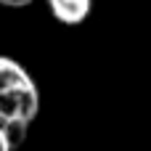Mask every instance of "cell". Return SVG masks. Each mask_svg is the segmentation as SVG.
Returning a JSON list of instances; mask_svg holds the SVG:
<instances>
[{"mask_svg":"<svg viewBox=\"0 0 151 151\" xmlns=\"http://www.w3.org/2000/svg\"><path fill=\"white\" fill-rule=\"evenodd\" d=\"M0 125H3V133H5V141H8L11 151H16L24 141H27L29 122H19V119H13V122H0Z\"/></svg>","mask_w":151,"mask_h":151,"instance_id":"3","label":"cell"},{"mask_svg":"<svg viewBox=\"0 0 151 151\" xmlns=\"http://www.w3.org/2000/svg\"><path fill=\"white\" fill-rule=\"evenodd\" d=\"M32 0H0V5H8V8H24L29 5Z\"/></svg>","mask_w":151,"mask_h":151,"instance_id":"4","label":"cell"},{"mask_svg":"<svg viewBox=\"0 0 151 151\" xmlns=\"http://www.w3.org/2000/svg\"><path fill=\"white\" fill-rule=\"evenodd\" d=\"M0 151H11L8 141H5V133H3V125H0Z\"/></svg>","mask_w":151,"mask_h":151,"instance_id":"5","label":"cell"},{"mask_svg":"<svg viewBox=\"0 0 151 151\" xmlns=\"http://www.w3.org/2000/svg\"><path fill=\"white\" fill-rule=\"evenodd\" d=\"M40 111V90L29 72L8 58L0 56V122H29Z\"/></svg>","mask_w":151,"mask_h":151,"instance_id":"1","label":"cell"},{"mask_svg":"<svg viewBox=\"0 0 151 151\" xmlns=\"http://www.w3.org/2000/svg\"><path fill=\"white\" fill-rule=\"evenodd\" d=\"M48 8H50V13L58 24L77 27L90 16L93 0H48Z\"/></svg>","mask_w":151,"mask_h":151,"instance_id":"2","label":"cell"}]
</instances>
